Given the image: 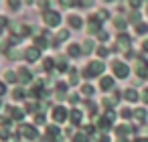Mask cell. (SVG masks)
<instances>
[{
  "mask_svg": "<svg viewBox=\"0 0 148 142\" xmlns=\"http://www.w3.org/2000/svg\"><path fill=\"white\" fill-rule=\"evenodd\" d=\"M144 51H148V41H144Z\"/></svg>",
  "mask_w": 148,
  "mask_h": 142,
  "instance_id": "obj_39",
  "label": "cell"
},
{
  "mask_svg": "<svg viewBox=\"0 0 148 142\" xmlns=\"http://www.w3.org/2000/svg\"><path fill=\"white\" fill-rule=\"evenodd\" d=\"M108 53H110V51H108L106 47H99V49H97V55H99V57H106Z\"/></svg>",
  "mask_w": 148,
  "mask_h": 142,
  "instance_id": "obj_25",
  "label": "cell"
},
{
  "mask_svg": "<svg viewBox=\"0 0 148 142\" xmlns=\"http://www.w3.org/2000/svg\"><path fill=\"white\" fill-rule=\"evenodd\" d=\"M128 132H130V128H128V126H120V128H118V136H126Z\"/></svg>",
  "mask_w": 148,
  "mask_h": 142,
  "instance_id": "obj_19",
  "label": "cell"
},
{
  "mask_svg": "<svg viewBox=\"0 0 148 142\" xmlns=\"http://www.w3.org/2000/svg\"><path fill=\"white\" fill-rule=\"evenodd\" d=\"M112 69H114V73L118 75V77H128V73H130V69H128V65L126 63H122V61H116L114 65H112Z\"/></svg>",
  "mask_w": 148,
  "mask_h": 142,
  "instance_id": "obj_3",
  "label": "cell"
},
{
  "mask_svg": "<svg viewBox=\"0 0 148 142\" xmlns=\"http://www.w3.org/2000/svg\"><path fill=\"white\" fill-rule=\"evenodd\" d=\"M81 91H83L85 95H91V93H93V87H91V85H83V89H81Z\"/></svg>",
  "mask_w": 148,
  "mask_h": 142,
  "instance_id": "obj_23",
  "label": "cell"
},
{
  "mask_svg": "<svg viewBox=\"0 0 148 142\" xmlns=\"http://www.w3.org/2000/svg\"><path fill=\"white\" fill-rule=\"evenodd\" d=\"M69 25H71L73 29H79V27H81V19H79V16H69Z\"/></svg>",
  "mask_w": 148,
  "mask_h": 142,
  "instance_id": "obj_13",
  "label": "cell"
},
{
  "mask_svg": "<svg viewBox=\"0 0 148 142\" xmlns=\"http://www.w3.org/2000/svg\"><path fill=\"white\" fill-rule=\"evenodd\" d=\"M4 91H6V87H4V83L0 81V95H4Z\"/></svg>",
  "mask_w": 148,
  "mask_h": 142,
  "instance_id": "obj_34",
  "label": "cell"
},
{
  "mask_svg": "<svg viewBox=\"0 0 148 142\" xmlns=\"http://www.w3.org/2000/svg\"><path fill=\"white\" fill-rule=\"evenodd\" d=\"M116 25L118 27H124V19H116Z\"/></svg>",
  "mask_w": 148,
  "mask_h": 142,
  "instance_id": "obj_35",
  "label": "cell"
},
{
  "mask_svg": "<svg viewBox=\"0 0 148 142\" xmlns=\"http://www.w3.org/2000/svg\"><path fill=\"white\" fill-rule=\"evenodd\" d=\"M83 47H85L83 51H91V47H93V43H91V41H85V45H83Z\"/></svg>",
  "mask_w": 148,
  "mask_h": 142,
  "instance_id": "obj_30",
  "label": "cell"
},
{
  "mask_svg": "<svg viewBox=\"0 0 148 142\" xmlns=\"http://www.w3.org/2000/svg\"><path fill=\"white\" fill-rule=\"evenodd\" d=\"M57 69L63 73V71H67V63H65V59H59V63H57Z\"/></svg>",
  "mask_w": 148,
  "mask_h": 142,
  "instance_id": "obj_18",
  "label": "cell"
},
{
  "mask_svg": "<svg viewBox=\"0 0 148 142\" xmlns=\"http://www.w3.org/2000/svg\"><path fill=\"white\" fill-rule=\"evenodd\" d=\"M59 134V130H57V126H49L47 128V136H51V138H55Z\"/></svg>",
  "mask_w": 148,
  "mask_h": 142,
  "instance_id": "obj_16",
  "label": "cell"
},
{
  "mask_svg": "<svg viewBox=\"0 0 148 142\" xmlns=\"http://www.w3.org/2000/svg\"><path fill=\"white\" fill-rule=\"evenodd\" d=\"M120 142H124V140H120Z\"/></svg>",
  "mask_w": 148,
  "mask_h": 142,
  "instance_id": "obj_40",
  "label": "cell"
},
{
  "mask_svg": "<svg viewBox=\"0 0 148 142\" xmlns=\"http://www.w3.org/2000/svg\"><path fill=\"white\" fill-rule=\"evenodd\" d=\"M118 45H120V49H122V51H126V49H128V47H130V39H128V37H124V35H122V37H120V39H118Z\"/></svg>",
  "mask_w": 148,
  "mask_h": 142,
  "instance_id": "obj_8",
  "label": "cell"
},
{
  "mask_svg": "<svg viewBox=\"0 0 148 142\" xmlns=\"http://www.w3.org/2000/svg\"><path fill=\"white\" fill-rule=\"evenodd\" d=\"M112 87H114V79H112V77H103V79H101V89L108 91V89H112Z\"/></svg>",
  "mask_w": 148,
  "mask_h": 142,
  "instance_id": "obj_9",
  "label": "cell"
},
{
  "mask_svg": "<svg viewBox=\"0 0 148 142\" xmlns=\"http://www.w3.org/2000/svg\"><path fill=\"white\" fill-rule=\"evenodd\" d=\"M69 55H71V57H79V55H81V47H79V45H71V47H69Z\"/></svg>",
  "mask_w": 148,
  "mask_h": 142,
  "instance_id": "obj_11",
  "label": "cell"
},
{
  "mask_svg": "<svg viewBox=\"0 0 148 142\" xmlns=\"http://www.w3.org/2000/svg\"><path fill=\"white\" fill-rule=\"evenodd\" d=\"M43 67H45L47 71H49V69H53V59H45V61H43Z\"/></svg>",
  "mask_w": 148,
  "mask_h": 142,
  "instance_id": "obj_20",
  "label": "cell"
},
{
  "mask_svg": "<svg viewBox=\"0 0 148 142\" xmlns=\"http://www.w3.org/2000/svg\"><path fill=\"white\" fill-rule=\"evenodd\" d=\"M130 116H132L130 110H122V118H130Z\"/></svg>",
  "mask_w": 148,
  "mask_h": 142,
  "instance_id": "obj_31",
  "label": "cell"
},
{
  "mask_svg": "<svg viewBox=\"0 0 148 142\" xmlns=\"http://www.w3.org/2000/svg\"><path fill=\"white\" fill-rule=\"evenodd\" d=\"M16 77H18V81H21V83H29L33 75H31V71H29L27 67H21V69H18V73H16Z\"/></svg>",
  "mask_w": 148,
  "mask_h": 142,
  "instance_id": "obj_6",
  "label": "cell"
},
{
  "mask_svg": "<svg viewBox=\"0 0 148 142\" xmlns=\"http://www.w3.org/2000/svg\"><path fill=\"white\" fill-rule=\"evenodd\" d=\"M8 6H10L12 10H16V8H18V2H12V0H10V2H8Z\"/></svg>",
  "mask_w": 148,
  "mask_h": 142,
  "instance_id": "obj_32",
  "label": "cell"
},
{
  "mask_svg": "<svg viewBox=\"0 0 148 142\" xmlns=\"http://www.w3.org/2000/svg\"><path fill=\"white\" fill-rule=\"evenodd\" d=\"M12 95H14V99H23V97H25V91H23L21 87H16V89L12 91Z\"/></svg>",
  "mask_w": 148,
  "mask_h": 142,
  "instance_id": "obj_17",
  "label": "cell"
},
{
  "mask_svg": "<svg viewBox=\"0 0 148 142\" xmlns=\"http://www.w3.org/2000/svg\"><path fill=\"white\" fill-rule=\"evenodd\" d=\"M10 116H12L14 120H23L25 112H23V110H18V108H14V110H10Z\"/></svg>",
  "mask_w": 148,
  "mask_h": 142,
  "instance_id": "obj_14",
  "label": "cell"
},
{
  "mask_svg": "<svg viewBox=\"0 0 148 142\" xmlns=\"http://www.w3.org/2000/svg\"><path fill=\"white\" fill-rule=\"evenodd\" d=\"M69 114H71L69 118H71L73 124H79V122H81V112H79V110H73V112H69Z\"/></svg>",
  "mask_w": 148,
  "mask_h": 142,
  "instance_id": "obj_10",
  "label": "cell"
},
{
  "mask_svg": "<svg viewBox=\"0 0 148 142\" xmlns=\"http://www.w3.org/2000/svg\"><path fill=\"white\" fill-rule=\"evenodd\" d=\"M69 99H71V102H73V104H75V102H77V99H79V97H77V93H73V95H69Z\"/></svg>",
  "mask_w": 148,
  "mask_h": 142,
  "instance_id": "obj_37",
  "label": "cell"
},
{
  "mask_svg": "<svg viewBox=\"0 0 148 142\" xmlns=\"http://www.w3.org/2000/svg\"><path fill=\"white\" fill-rule=\"evenodd\" d=\"M124 95H126V99H128V102H136V99H138V93H136L134 89H126V93H124Z\"/></svg>",
  "mask_w": 148,
  "mask_h": 142,
  "instance_id": "obj_12",
  "label": "cell"
},
{
  "mask_svg": "<svg viewBox=\"0 0 148 142\" xmlns=\"http://www.w3.org/2000/svg\"><path fill=\"white\" fill-rule=\"evenodd\" d=\"M77 79H79L77 71H75V69H71V81H69V83H77Z\"/></svg>",
  "mask_w": 148,
  "mask_h": 142,
  "instance_id": "obj_22",
  "label": "cell"
},
{
  "mask_svg": "<svg viewBox=\"0 0 148 142\" xmlns=\"http://www.w3.org/2000/svg\"><path fill=\"white\" fill-rule=\"evenodd\" d=\"M103 69H106V65L101 61H91L87 65V69H85V77H95V75L103 73Z\"/></svg>",
  "mask_w": 148,
  "mask_h": 142,
  "instance_id": "obj_2",
  "label": "cell"
},
{
  "mask_svg": "<svg viewBox=\"0 0 148 142\" xmlns=\"http://www.w3.org/2000/svg\"><path fill=\"white\" fill-rule=\"evenodd\" d=\"M97 37H99V39H101V41H106V39H108V35H106V33H103V31H101V33H99V35H97Z\"/></svg>",
  "mask_w": 148,
  "mask_h": 142,
  "instance_id": "obj_36",
  "label": "cell"
},
{
  "mask_svg": "<svg viewBox=\"0 0 148 142\" xmlns=\"http://www.w3.org/2000/svg\"><path fill=\"white\" fill-rule=\"evenodd\" d=\"M73 142H87V134H85V132L75 134V136H73Z\"/></svg>",
  "mask_w": 148,
  "mask_h": 142,
  "instance_id": "obj_15",
  "label": "cell"
},
{
  "mask_svg": "<svg viewBox=\"0 0 148 142\" xmlns=\"http://www.w3.org/2000/svg\"><path fill=\"white\" fill-rule=\"evenodd\" d=\"M144 116H146L144 110H138V112H136V118H138V120H144Z\"/></svg>",
  "mask_w": 148,
  "mask_h": 142,
  "instance_id": "obj_28",
  "label": "cell"
},
{
  "mask_svg": "<svg viewBox=\"0 0 148 142\" xmlns=\"http://www.w3.org/2000/svg\"><path fill=\"white\" fill-rule=\"evenodd\" d=\"M21 134L23 136H27L29 140H35L39 134H37V130H35V126H21Z\"/></svg>",
  "mask_w": 148,
  "mask_h": 142,
  "instance_id": "obj_5",
  "label": "cell"
},
{
  "mask_svg": "<svg viewBox=\"0 0 148 142\" xmlns=\"http://www.w3.org/2000/svg\"><path fill=\"white\" fill-rule=\"evenodd\" d=\"M53 118H55V122H65L67 120V110L63 106H57L53 110Z\"/></svg>",
  "mask_w": 148,
  "mask_h": 142,
  "instance_id": "obj_4",
  "label": "cell"
},
{
  "mask_svg": "<svg viewBox=\"0 0 148 142\" xmlns=\"http://www.w3.org/2000/svg\"><path fill=\"white\" fill-rule=\"evenodd\" d=\"M25 59H27V61H37V59H39V49H37V47H31V49L25 53Z\"/></svg>",
  "mask_w": 148,
  "mask_h": 142,
  "instance_id": "obj_7",
  "label": "cell"
},
{
  "mask_svg": "<svg viewBox=\"0 0 148 142\" xmlns=\"http://www.w3.org/2000/svg\"><path fill=\"white\" fill-rule=\"evenodd\" d=\"M43 21H45L47 27H59V25H61V14L55 12V10H47V12L43 14Z\"/></svg>",
  "mask_w": 148,
  "mask_h": 142,
  "instance_id": "obj_1",
  "label": "cell"
},
{
  "mask_svg": "<svg viewBox=\"0 0 148 142\" xmlns=\"http://www.w3.org/2000/svg\"><path fill=\"white\" fill-rule=\"evenodd\" d=\"M35 122H37V124H43V122H45V116H43V114H37Z\"/></svg>",
  "mask_w": 148,
  "mask_h": 142,
  "instance_id": "obj_29",
  "label": "cell"
},
{
  "mask_svg": "<svg viewBox=\"0 0 148 142\" xmlns=\"http://www.w3.org/2000/svg\"><path fill=\"white\" fill-rule=\"evenodd\" d=\"M142 99H144V102H148V89H144V93H142Z\"/></svg>",
  "mask_w": 148,
  "mask_h": 142,
  "instance_id": "obj_38",
  "label": "cell"
},
{
  "mask_svg": "<svg viewBox=\"0 0 148 142\" xmlns=\"http://www.w3.org/2000/svg\"><path fill=\"white\" fill-rule=\"evenodd\" d=\"M57 37H59V39H61V41H65V39H67V37H69V31H65V29H63V31H61V33H59V35H57Z\"/></svg>",
  "mask_w": 148,
  "mask_h": 142,
  "instance_id": "obj_24",
  "label": "cell"
},
{
  "mask_svg": "<svg viewBox=\"0 0 148 142\" xmlns=\"http://www.w3.org/2000/svg\"><path fill=\"white\" fill-rule=\"evenodd\" d=\"M16 79H18V77H16V73H12V71H8V73H6V81H10V83H12V81H16Z\"/></svg>",
  "mask_w": 148,
  "mask_h": 142,
  "instance_id": "obj_21",
  "label": "cell"
},
{
  "mask_svg": "<svg viewBox=\"0 0 148 142\" xmlns=\"http://www.w3.org/2000/svg\"><path fill=\"white\" fill-rule=\"evenodd\" d=\"M146 29H148L146 25H138V27H136V31H138L140 35H142V33H146Z\"/></svg>",
  "mask_w": 148,
  "mask_h": 142,
  "instance_id": "obj_27",
  "label": "cell"
},
{
  "mask_svg": "<svg viewBox=\"0 0 148 142\" xmlns=\"http://www.w3.org/2000/svg\"><path fill=\"white\" fill-rule=\"evenodd\" d=\"M8 128H2V130H0V138H8Z\"/></svg>",
  "mask_w": 148,
  "mask_h": 142,
  "instance_id": "obj_26",
  "label": "cell"
},
{
  "mask_svg": "<svg viewBox=\"0 0 148 142\" xmlns=\"http://www.w3.org/2000/svg\"><path fill=\"white\" fill-rule=\"evenodd\" d=\"M4 25H6V19L0 16V33H2V27H4Z\"/></svg>",
  "mask_w": 148,
  "mask_h": 142,
  "instance_id": "obj_33",
  "label": "cell"
}]
</instances>
